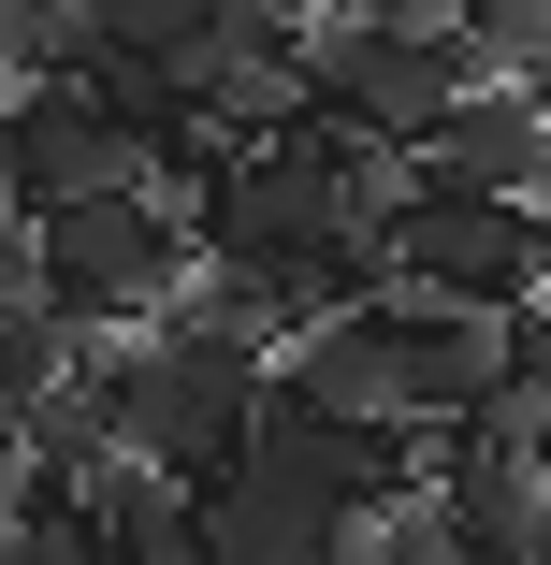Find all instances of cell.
<instances>
[{
    "label": "cell",
    "instance_id": "obj_1",
    "mask_svg": "<svg viewBox=\"0 0 551 565\" xmlns=\"http://www.w3.org/2000/svg\"><path fill=\"white\" fill-rule=\"evenodd\" d=\"M59 406L102 435V465H146V479L203 493V479H218V465L247 449L262 363L174 349V333H73V377H59Z\"/></svg>",
    "mask_w": 551,
    "mask_h": 565
},
{
    "label": "cell",
    "instance_id": "obj_6",
    "mask_svg": "<svg viewBox=\"0 0 551 565\" xmlns=\"http://www.w3.org/2000/svg\"><path fill=\"white\" fill-rule=\"evenodd\" d=\"M435 536H451V565H537L551 551V493L537 465H494V449H435Z\"/></svg>",
    "mask_w": 551,
    "mask_h": 565
},
{
    "label": "cell",
    "instance_id": "obj_3",
    "mask_svg": "<svg viewBox=\"0 0 551 565\" xmlns=\"http://www.w3.org/2000/svg\"><path fill=\"white\" fill-rule=\"evenodd\" d=\"M392 319V420L435 449V435H465L508 377H551V349H537V319H479V305H378Z\"/></svg>",
    "mask_w": 551,
    "mask_h": 565
},
{
    "label": "cell",
    "instance_id": "obj_2",
    "mask_svg": "<svg viewBox=\"0 0 551 565\" xmlns=\"http://www.w3.org/2000/svg\"><path fill=\"white\" fill-rule=\"evenodd\" d=\"M0 290L44 305L59 333H160V305L189 290V233L160 203H73V217H30L15 262H0Z\"/></svg>",
    "mask_w": 551,
    "mask_h": 565
},
{
    "label": "cell",
    "instance_id": "obj_7",
    "mask_svg": "<svg viewBox=\"0 0 551 565\" xmlns=\"http://www.w3.org/2000/svg\"><path fill=\"white\" fill-rule=\"evenodd\" d=\"M59 377H73V333H59L44 305H15V290H0V449H15V435L59 406Z\"/></svg>",
    "mask_w": 551,
    "mask_h": 565
},
{
    "label": "cell",
    "instance_id": "obj_5",
    "mask_svg": "<svg viewBox=\"0 0 551 565\" xmlns=\"http://www.w3.org/2000/svg\"><path fill=\"white\" fill-rule=\"evenodd\" d=\"M406 174H421L435 203H508V217H537V174H551V117H537V102H508V87H465L451 117H435V131L406 146Z\"/></svg>",
    "mask_w": 551,
    "mask_h": 565
},
{
    "label": "cell",
    "instance_id": "obj_4",
    "mask_svg": "<svg viewBox=\"0 0 551 565\" xmlns=\"http://www.w3.org/2000/svg\"><path fill=\"white\" fill-rule=\"evenodd\" d=\"M349 508L319 465H290V449H233L203 493H189V551L203 565H335Z\"/></svg>",
    "mask_w": 551,
    "mask_h": 565
}]
</instances>
